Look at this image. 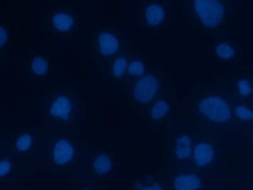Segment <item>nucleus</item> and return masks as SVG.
I'll list each match as a JSON object with an SVG mask.
<instances>
[{
  "label": "nucleus",
  "mask_w": 253,
  "mask_h": 190,
  "mask_svg": "<svg viewBox=\"0 0 253 190\" xmlns=\"http://www.w3.org/2000/svg\"><path fill=\"white\" fill-rule=\"evenodd\" d=\"M74 154V146L66 140H58L52 149V160L57 166H63L71 162Z\"/></svg>",
  "instance_id": "nucleus-10"
},
{
  "label": "nucleus",
  "mask_w": 253,
  "mask_h": 190,
  "mask_svg": "<svg viewBox=\"0 0 253 190\" xmlns=\"http://www.w3.org/2000/svg\"><path fill=\"white\" fill-rule=\"evenodd\" d=\"M170 112V102L167 99H159L153 102L146 109L145 115L147 120L158 122L166 119Z\"/></svg>",
  "instance_id": "nucleus-11"
},
{
  "label": "nucleus",
  "mask_w": 253,
  "mask_h": 190,
  "mask_svg": "<svg viewBox=\"0 0 253 190\" xmlns=\"http://www.w3.org/2000/svg\"><path fill=\"white\" fill-rule=\"evenodd\" d=\"M161 87V79L156 72L146 73L135 78L131 90V101L135 107L150 106L157 100Z\"/></svg>",
  "instance_id": "nucleus-3"
},
{
  "label": "nucleus",
  "mask_w": 253,
  "mask_h": 190,
  "mask_svg": "<svg viewBox=\"0 0 253 190\" xmlns=\"http://www.w3.org/2000/svg\"><path fill=\"white\" fill-rule=\"evenodd\" d=\"M134 190H164L162 183L155 177L146 176L135 182Z\"/></svg>",
  "instance_id": "nucleus-15"
},
{
  "label": "nucleus",
  "mask_w": 253,
  "mask_h": 190,
  "mask_svg": "<svg viewBox=\"0 0 253 190\" xmlns=\"http://www.w3.org/2000/svg\"><path fill=\"white\" fill-rule=\"evenodd\" d=\"M216 156L214 144L211 142L203 140L194 145L191 160L196 168L205 169L213 164Z\"/></svg>",
  "instance_id": "nucleus-6"
},
{
  "label": "nucleus",
  "mask_w": 253,
  "mask_h": 190,
  "mask_svg": "<svg viewBox=\"0 0 253 190\" xmlns=\"http://www.w3.org/2000/svg\"><path fill=\"white\" fill-rule=\"evenodd\" d=\"M73 97L64 93L56 95L49 103L48 112L52 117L68 121L73 117L75 110Z\"/></svg>",
  "instance_id": "nucleus-5"
},
{
  "label": "nucleus",
  "mask_w": 253,
  "mask_h": 190,
  "mask_svg": "<svg viewBox=\"0 0 253 190\" xmlns=\"http://www.w3.org/2000/svg\"><path fill=\"white\" fill-rule=\"evenodd\" d=\"M193 142L188 133H178L173 142V152L176 159L183 162L191 160L193 150Z\"/></svg>",
  "instance_id": "nucleus-8"
},
{
  "label": "nucleus",
  "mask_w": 253,
  "mask_h": 190,
  "mask_svg": "<svg viewBox=\"0 0 253 190\" xmlns=\"http://www.w3.org/2000/svg\"><path fill=\"white\" fill-rule=\"evenodd\" d=\"M128 60L126 56H120L112 63V73L115 78H123L126 72Z\"/></svg>",
  "instance_id": "nucleus-18"
},
{
  "label": "nucleus",
  "mask_w": 253,
  "mask_h": 190,
  "mask_svg": "<svg viewBox=\"0 0 253 190\" xmlns=\"http://www.w3.org/2000/svg\"><path fill=\"white\" fill-rule=\"evenodd\" d=\"M31 69L33 73L37 76H44L48 70V63L44 58H35L32 62Z\"/></svg>",
  "instance_id": "nucleus-20"
},
{
  "label": "nucleus",
  "mask_w": 253,
  "mask_h": 190,
  "mask_svg": "<svg viewBox=\"0 0 253 190\" xmlns=\"http://www.w3.org/2000/svg\"><path fill=\"white\" fill-rule=\"evenodd\" d=\"M8 34L6 29L0 26V46H3L7 41Z\"/></svg>",
  "instance_id": "nucleus-23"
},
{
  "label": "nucleus",
  "mask_w": 253,
  "mask_h": 190,
  "mask_svg": "<svg viewBox=\"0 0 253 190\" xmlns=\"http://www.w3.org/2000/svg\"><path fill=\"white\" fill-rule=\"evenodd\" d=\"M90 190L89 189H85V190Z\"/></svg>",
  "instance_id": "nucleus-24"
},
{
  "label": "nucleus",
  "mask_w": 253,
  "mask_h": 190,
  "mask_svg": "<svg viewBox=\"0 0 253 190\" xmlns=\"http://www.w3.org/2000/svg\"><path fill=\"white\" fill-rule=\"evenodd\" d=\"M146 63L142 59H135L128 62L126 72L130 77L139 78L146 74Z\"/></svg>",
  "instance_id": "nucleus-16"
},
{
  "label": "nucleus",
  "mask_w": 253,
  "mask_h": 190,
  "mask_svg": "<svg viewBox=\"0 0 253 190\" xmlns=\"http://www.w3.org/2000/svg\"><path fill=\"white\" fill-rule=\"evenodd\" d=\"M121 41L119 36L112 32L103 31L97 36V49L104 56H112L119 53Z\"/></svg>",
  "instance_id": "nucleus-7"
},
{
  "label": "nucleus",
  "mask_w": 253,
  "mask_h": 190,
  "mask_svg": "<svg viewBox=\"0 0 253 190\" xmlns=\"http://www.w3.org/2000/svg\"><path fill=\"white\" fill-rule=\"evenodd\" d=\"M33 143L32 137L29 133L20 135L16 142L15 147L17 150L19 152H26L31 148Z\"/></svg>",
  "instance_id": "nucleus-21"
},
{
  "label": "nucleus",
  "mask_w": 253,
  "mask_h": 190,
  "mask_svg": "<svg viewBox=\"0 0 253 190\" xmlns=\"http://www.w3.org/2000/svg\"><path fill=\"white\" fill-rule=\"evenodd\" d=\"M196 109L203 118L214 123H226L233 117L232 107L220 94H207L201 97Z\"/></svg>",
  "instance_id": "nucleus-2"
},
{
  "label": "nucleus",
  "mask_w": 253,
  "mask_h": 190,
  "mask_svg": "<svg viewBox=\"0 0 253 190\" xmlns=\"http://www.w3.org/2000/svg\"><path fill=\"white\" fill-rule=\"evenodd\" d=\"M74 16L66 12L59 11L52 16L51 25L55 30L60 33H67L74 26Z\"/></svg>",
  "instance_id": "nucleus-13"
},
{
  "label": "nucleus",
  "mask_w": 253,
  "mask_h": 190,
  "mask_svg": "<svg viewBox=\"0 0 253 190\" xmlns=\"http://www.w3.org/2000/svg\"><path fill=\"white\" fill-rule=\"evenodd\" d=\"M172 187L173 190H201L203 187L202 178L194 172H184L174 177Z\"/></svg>",
  "instance_id": "nucleus-9"
},
{
  "label": "nucleus",
  "mask_w": 253,
  "mask_h": 190,
  "mask_svg": "<svg viewBox=\"0 0 253 190\" xmlns=\"http://www.w3.org/2000/svg\"><path fill=\"white\" fill-rule=\"evenodd\" d=\"M237 47L230 40H224L216 44L213 48V53L218 60L229 62L236 57Z\"/></svg>",
  "instance_id": "nucleus-12"
},
{
  "label": "nucleus",
  "mask_w": 253,
  "mask_h": 190,
  "mask_svg": "<svg viewBox=\"0 0 253 190\" xmlns=\"http://www.w3.org/2000/svg\"><path fill=\"white\" fill-rule=\"evenodd\" d=\"M112 160L107 153H101L96 156L92 164L93 169L99 175H107L112 169Z\"/></svg>",
  "instance_id": "nucleus-14"
},
{
  "label": "nucleus",
  "mask_w": 253,
  "mask_h": 190,
  "mask_svg": "<svg viewBox=\"0 0 253 190\" xmlns=\"http://www.w3.org/2000/svg\"><path fill=\"white\" fill-rule=\"evenodd\" d=\"M236 89L241 97H248L253 94L252 81L247 77L239 79L236 82Z\"/></svg>",
  "instance_id": "nucleus-19"
},
{
  "label": "nucleus",
  "mask_w": 253,
  "mask_h": 190,
  "mask_svg": "<svg viewBox=\"0 0 253 190\" xmlns=\"http://www.w3.org/2000/svg\"><path fill=\"white\" fill-rule=\"evenodd\" d=\"M12 168V164L10 160H3L0 161V177H3L10 172Z\"/></svg>",
  "instance_id": "nucleus-22"
},
{
  "label": "nucleus",
  "mask_w": 253,
  "mask_h": 190,
  "mask_svg": "<svg viewBox=\"0 0 253 190\" xmlns=\"http://www.w3.org/2000/svg\"><path fill=\"white\" fill-rule=\"evenodd\" d=\"M233 115L237 119L243 121H252L253 112L252 106L245 103H239L232 108Z\"/></svg>",
  "instance_id": "nucleus-17"
},
{
  "label": "nucleus",
  "mask_w": 253,
  "mask_h": 190,
  "mask_svg": "<svg viewBox=\"0 0 253 190\" xmlns=\"http://www.w3.org/2000/svg\"><path fill=\"white\" fill-rule=\"evenodd\" d=\"M193 17L203 28L216 29L224 23L229 8L225 1L220 0H194L191 1Z\"/></svg>",
  "instance_id": "nucleus-1"
},
{
  "label": "nucleus",
  "mask_w": 253,
  "mask_h": 190,
  "mask_svg": "<svg viewBox=\"0 0 253 190\" xmlns=\"http://www.w3.org/2000/svg\"><path fill=\"white\" fill-rule=\"evenodd\" d=\"M141 19L142 24L146 28H160L167 19L166 6L161 1H146L141 9Z\"/></svg>",
  "instance_id": "nucleus-4"
}]
</instances>
